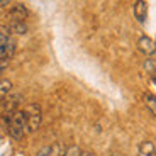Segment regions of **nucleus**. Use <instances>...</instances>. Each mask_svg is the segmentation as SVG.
I'll return each instance as SVG.
<instances>
[{
  "mask_svg": "<svg viewBox=\"0 0 156 156\" xmlns=\"http://www.w3.org/2000/svg\"><path fill=\"white\" fill-rule=\"evenodd\" d=\"M7 65H9L7 59H0V71L4 70V68H7Z\"/></svg>",
  "mask_w": 156,
  "mask_h": 156,
  "instance_id": "obj_16",
  "label": "nucleus"
},
{
  "mask_svg": "<svg viewBox=\"0 0 156 156\" xmlns=\"http://www.w3.org/2000/svg\"><path fill=\"white\" fill-rule=\"evenodd\" d=\"M0 73H2V71H0Z\"/></svg>",
  "mask_w": 156,
  "mask_h": 156,
  "instance_id": "obj_19",
  "label": "nucleus"
},
{
  "mask_svg": "<svg viewBox=\"0 0 156 156\" xmlns=\"http://www.w3.org/2000/svg\"><path fill=\"white\" fill-rule=\"evenodd\" d=\"M66 156H94L90 151H82L78 146H70L66 149Z\"/></svg>",
  "mask_w": 156,
  "mask_h": 156,
  "instance_id": "obj_13",
  "label": "nucleus"
},
{
  "mask_svg": "<svg viewBox=\"0 0 156 156\" xmlns=\"http://www.w3.org/2000/svg\"><path fill=\"white\" fill-rule=\"evenodd\" d=\"M26 121H27V129H29V134L37 131L41 127V122H43V110H41V105L37 104H29L26 109Z\"/></svg>",
  "mask_w": 156,
  "mask_h": 156,
  "instance_id": "obj_2",
  "label": "nucleus"
},
{
  "mask_svg": "<svg viewBox=\"0 0 156 156\" xmlns=\"http://www.w3.org/2000/svg\"><path fill=\"white\" fill-rule=\"evenodd\" d=\"M4 122L14 139L20 141L26 134H29L26 112L24 110H16V112H10V114H4Z\"/></svg>",
  "mask_w": 156,
  "mask_h": 156,
  "instance_id": "obj_1",
  "label": "nucleus"
},
{
  "mask_svg": "<svg viewBox=\"0 0 156 156\" xmlns=\"http://www.w3.org/2000/svg\"><path fill=\"white\" fill-rule=\"evenodd\" d=\"M139 156H156V148L153 141H143L139 144Z\"/></svg>",
  "mask_w": 156,
  "mask_h": 156,
  "instance_id": "obj_10",
  "label": "nucleus"
},
{
  "mask_svg": "<svg viewBox=\"0 0 156 156\" xmlns=\"http://www.w3.org/2000/svg\"><path fill=\"white\" fill-rule=\"evenodd\" d=\"M0 46L16 49V41L12 37L10 31L7 29V26H0Z\"/></svg>",
  "mask_w": 156,
  "mask_h": 156,
  "instance_id": "obj_8",
  "label": "nucleus"
},
{
  "mask_svg": "<svg viewBox=\"0 0 156 156\" xmlns=\"http://www.w3.org/2000/svg\"><path fill=\"white\" fill-rule=\"evenodd\" d=\"M12 92V82L7 78H0V98L7 97Z\"/></svg>",
  "mask_w": 156,
  "mask_h": 156,
  "instance_id": "obj_11",
  "label": "nucleus"
},
{
  "mask_svg": "<svg viewBox=\"0 0 156 156\" xmlns=\"http://www.w3.org/2000/svg\"><path fill=\"white\" fill-rule=\"evenodd\" d=\"M112 156H124V154H121V153H114Z\"/></svg>",
  "mask_w": 156,
  "mask_h": 156,
  "instance_id": "obj_18",
  "label": "nucleus"
},
{
  "mask_svg": "<svg viewBox=\"0 0 156 156\" xmlns=\"http://www.w3.org/2000/svg\"><path fill=\"white\" fill-rule=\"evenodd\" d=\"M134 17L137 19V22L144 24L146 19H148V2L144 0H139L134 4Z\"/></svg>",
  "mask_w": 156,
  "mask_h": 156,
  "instance_id": "obj_7",
  "label": "nucleus"
},
{
  "mask_svg": "<svg viewBox=\"0 0 156 156\" xmlns=\"http://www.w3.org/2000/svg\"><path fill=\"white\" fill-rule=\"evenodd\" d=\"M7 29L10 31V34H26V32L29 31V27H27V24L26 22H20V20H10L9 22V26H7Z\"/></svg>",
  "mask_w": 156,
  "mask_h": 156,
  "instance_id": "obj_9",
  "label": "nucleus"
},
{
  "mask_svg": "<svg viewBox=\"0 0 156 156\" xmlns=\"http://www.w3.org/2000/svg\"><path fill=\"white\" fill-rule=\"evenodd\" d=\"M144 68H146V71H148V73H156V65H154V61H153V59H146L144 61Z\"/></svg>",
  "mask_w": 156,
  "mask_h": 156,
  "instance_id": "obj_15",
  "label": "nucleus"
},
{
  "mask_svg": "<svg viewBox=\"0 0 156 156\" xmlns=\"http://www.w3.org/2000/svg\"><path fill=\"white\" fill-rule=\"evenodd\" d=\"M2 112L4 114H10V112H16L19 110V104L22 102V94H9L7 97L2 98Z\"/></svg>",
  "mask_w": 156,
  "mask_h": 156,
  "instance_id": "obj_3",
  "label": "nucleus"
},
{
  "mask_svg": "<svg viewBox=\"0 0 156 156\" xmlns=\"http://www.w3.org/2000/svg\"><path fill=\"white\" fill-rule=\"evenodd\" d=\"M66 146L63 144V143H55V144L51 146H44L37 151L36 156H66Z\"/></svg>",
  "mask_w": 156,
  "mask_h": 156,
  "instance_id": "obj_4",
  "label": "nucleus"
},
{
  "mask_svg": "<svg viewBox=\"0 0 156 156\" xmlns=\"http://www.w3.org/2000/svg\"><path fill=\"white\" fill-rule=\"evenodd\" d=\"M27 16H29V12H27V9H26L24 4H14L12 9L9 10L10 20H20V22H24V20L27 19Z\"/></svg>",
  "mask_w": 156,
  "mask_h": 156,
  "instance_id": "obj_6",
  "label": "nucleus"
},
{
  "mask_svg": "<svg viewBox=\"0 0 156 156\" xmlns=\"http://www.w3.org/2000/svg\"><path fill=\"white\" fill-rule=\"evenodd\" d=\"M137 49L146 56H151L156 51V43L153 41L149 36H141L139 41H137Z\"/></svg>",
  "mask_w": 156,
  "mask_h": 156,
  "instance_id": "obj_5",
  "label": "nucleus"
},
{
  "mask_svg": "<svg viewBox=\"0 0 156 156\" xmlns=\"http://www.w3.org/2000/svg\"><path fill=\"white\" fill-rule=\"evenodd\" d=\"M16 53V49H10V48H4V46H0V59H10L12 55Z\"/></svg>",
  "mask_w": 156,
  "mask_h": 156,
  "instance_id": "obj_14",
  "label": "nucleus"
},
{
  "mask_svg": "<svg viewBox=\"0 0 156 156\" xmlns=\"http://www.w3.org/2000/svg\"><path fill=\"white\" fill-rule=\"evenodd\" d=\"M10 2L9 0H0V7H5V5H9Z\"/></svg>",
  "mask_w": 156,
  "mask_h": 156,
  "instance_id": "obj_17",
  "label": "nucleus"
},
{
  "mask_svg": "<svg viewBox=\"0 0 156 156\" xmlns=\"http://www.w3.org/2000/svg\"><path fill=\"white\" fill-rule=\"evenodd\" d=\"M144 104L149 109V112H151L156 119V97L153 94H144Z\"/></svg>",
  "mask_w": 156,
  "mask_h": 156,
  "instance_id": "obj_12",
  "label": "nucleus"
}]
</instances>
